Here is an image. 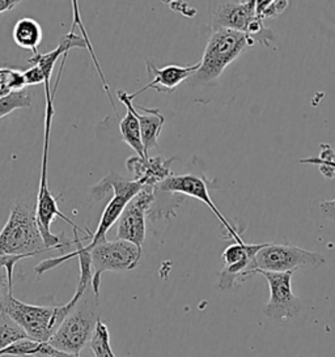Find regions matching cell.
Segmentation results:
<instances>
[{
    "mask_svg": "<svg viewBox=\"0 0 335 357\" xmlns=\"http://www.w3.org/2000/svg\"><path fill=\"white\" fill-rule=\"evenodd\" d=\"M68 53L63 55L58 77L55 80L54 88L50 89V82L45 83V98H46V109H45V130H43V147H42L41 176H40V188L37 195V206H36V219L38 228L41 231L42 238L47 248V250H62L73 245V241H62V236H57L52 231V221L57 218L68 222L73 228H77L70 218H67L58 207V198L52 195V190L49 188V148H50V137H52V118H54V100L58 91V86L62 79L63 70L67 62Z\"/></svg>",
    "mask_w": 335,
    "mask_h": 357,
    "instance_id": "6da1fadb",
    "label": "cell"
},
{
    "mask_svg": "<svg viewBox=\"0 0 335 357\" xmlns=\"http://www.w3.org/2000/svg\"><path fill=\"white\" fill-rule=\"evenodd\" d=\"M82 296L75 292L71 300L62 306H38L22 303L10 291H4L0 294V314L21 327L28 337L47 343Z\"/></svg>",
    "mask_w": 335,
    "mask_h": 357,
    "instance_id": "7a4b0ae2",
    "label": "cell"
},
{
    "mask_svg": "<svg viewBox=\"0 0 335 357\" xmlns=\"http://www.w3.org/2000/svg\"><path fill=\"white\" fill-rule=\"evenodd\" d=\"M98 322L100 294H94V288L89 287L47 343L58 351L80 356L84 348L89 346Z\"/></svg>",
    "mask_w": 335,
    "mask_h": 357,
    "instance_id": "3957f363",
    "label": "cell"
},
{
    "mask_svg": "<svg viewBox=\"0 0 335 357\" xmlns=\"http://www.w3.org/2000/svg\"><path fill=\"white\" fill-rule=\"evenodd\" d=\"M255 43L246 33L232 29H214L206 45L200 67L188 80L193 84H209L218 80L224 70Z\"/></svg>",
    "mask_w": 335,
    "mask_h": 357,
    "instance_id": "277c9868",
    "label": "cell"
},
{
    "mask_svg": "<svg viewBox=\"0 0 335 357\" xmlns=\"http://www.w3.org/2000/svg\"><path fill=\"white\" fill-rule=\"evenodd\" d=\"M47 252L36 219V208L17 203L10 208L8 220L0 231V255L24 258Z\"/></svg>",
    "mask_w": 335,
    "mask_h": 357,
    "instance_id": "5b68a950",
    "label": "cell"
},
{
    "mask_svg": "<svg viewBox=\"0 0 335 357\" xmlns=\"http://www.w3.org/2000/svg\"><path fill=\"white\" fill-rule=\"evenodd\" d=\"M87 250V249H85ZM92 264V288L100 294L101 275L106 271H130L140 262L142 248L125 240L105 241L88 250Z\"/></svg>",
    "mask_w": 335,
    "mask_h": 357,
    "instance_id": "8992f818",
    "label": "cell"
},
{
    "mask_svg": "<svg viewBox=\"0 0 335 357\" xmlns=\"http://www.w3.org/2000/svg\"><path fill=\"white\" fill-rule=\"evenodd\" d=\"M257 270L269 273H287L297 270H315L326 263L320 252L304 250L292 245L265 243L255 255Z\"/></svg>",
    "mask_w": 335,
    "mask_h": 357,
    "instance_id": "52a82bcc",
    "label": "cell"
},
{
    "mask_svg": "<svg viewBox=\"0 0 335 357\" xmlns=\"http://www.w3.org/2000/svg\"><path fill=\"white\" fill-rule=\"evenodd\" d=\"M211 185L212 183L204 177H198L194 174H182V176L172 174L164 182H161L157 186L156 190L163 191V192L179 194L184 197H190V198L200 200L202 203H204L209 207V210L212 211V213L216 216V219L221 222L223 229L227 231L230 240L234 242H244L239 228L236 225L230 224V221L223 216V213L216 207L214 200L211 199V197H209Z\"/></svg>",
    "mask_w": 335,
    "mask_h": 357,
    "instance_id": "ba28073f",
    "label": "cell"
},
{
    "mask_svg": "<svg viewBox=\"0 0 335 357\" xmlns=\"http://www.w3.org/2000/svg\"><path fill=\"white\" fill-rule=\"evenodd\" d=\"M156 188L144 186L133 199L126 204L119 219L117 237L119 240L133 242L142 248L146 241L147 219L156 199Z\"/></svg>",
    "mask_w": 335,
    "mask_h": 357,
    "instance_id": "9c48e42d",
    "label": "cell"
},
{
    "mask_svg": "<svg viewBox=\"0 0 335 357\" xmlns=\"http://www.w3.org/2000/svg\"><path fill=\"white\" fill-rule=\"evenodd\" d=\"M292 271L287 273H269L255 270L254 275H261L270 288V298L265 306L263 313L275 321H288L300 313L302 300L293 294Z\"/></svg>",
    "mask_w": 335,
    "mask_h": 357,
    "instance_id": "30bf717a",
    "label": "cell"
},
{
    "mask_svg": "<svg viewBox=\"0 0 335 357\" xmlns=\"http://www.w3.org/2000/svg\"><path fill=\"white\" fill-rule=\"evenodd\" d=\"M76 47L88 50V46L84 41L83 37L75 34V32H70L63 37L61 43L52 52L33 54L28 59V63L31 64V68L24 71L27 85L29 86V85L45 84L46 82H50L52 71L55 68L58 59H61L64 54L68 53L70 50Z\"/></svg>",
    "mask_w": 335,
    "mask_h": 357,
    "instance_id": "8fae6325",
    "label": "cell"
},
{
    "mask_svg": "<svg viewBox=\"0 0 335 357\" xmlns=\"http://www.w3.org/2000/svg\"><path fill=\"white\" fill-rule=\"evenodd\" d=\"M212 29H232L248 33L254 20L260 19L257 15V0L248 1H225L219 3L211 11Z\"/></svg>",
    "mask_w": 335,
    "mask_h": 357,
    "instance_id": "7c38bea8",
    "label": "cell"
},
{
    "mask_svg": "<svg viewBox=\"0 0 335 357\" xmlns=\"http://www.w3.org/2000/svg\"><path fill=\"white\" fill-rule=\"evenodd\" d=\"M147 74L151 77V82L139 89L135 93H131L130 97L134 100L136 96L146 92L148 89H155L157 92H164V93H172L178 85L188 80L193 75L195 74L200 67V62L186 67L181 66H165L163 68H157L155 64L151 61H147Z\"/></svg>",
    "mask_w": 335,
    "mask_h": 357,
    "instance_id": "4fadbf2b",
    "label": "cell"
},
{
    "mask_svg": "<svg viewBox=\"0 0 335 357\" xmlns=\"http://www.w3.org/2000/svg\"><path fill=\"white\" fill-rule=\"evenodd\" d=\"M174 160L176 158L156 156L144 158L136 155L126 160V168L133 174V179L142 181L147 186L157 188L169 176H172L170 165Z\"/></svg>",
    "mask_w": 335,
    "mask_h": 357,
    "instance_id": "5bb4252c",
    "label": "cell"
},
{
    "mask_svg": "<svg viewBox=\"0 0 335 357\" xmlns=\"http://www.w3.org/2000/svg\"><path fill=\"white\" fill-rule=\"evenodd\" d=\"M117 96L119 101L126 106L127 112L126 116L121 119L119 122V130H121V137L128 147L133 148L136 152L137 156L140 158H149L147 156L144 152V146L142 140V131H140V123L139 119L134 113V102L133 98L130 97V93L125 91H118Z\"/></svg>",
    "mask_w": 335,
    "mask_h": 357,
    "instance_id": "9a60e30c",
    "label": "cell"
},
{
    "mask_svg": "<svg viewBox=\"0 0 335 357\" xmlns=\"http://www.w3.org/2000/svg\"><path fill=\"white\" fill-rule=\"evenodd\" d=\"M134 113L139 119L142 140L147 156L151 149L157 148V140L164 126L165 118L158 109H148L140 105H134Z\"/></svg>",
    "mask_w": 335,
    "mask_h": 357,
    "instance_id": "2e32d148",
    "label": "cell"
},
{
    "mask_svg": "<svg viewBox=\"0 0 335 357\" xmlns=\"http://www.w3.org/2000/svg\"><path fill=\"white\" fill-rule=\"evenodd\" d=\"M12 36L15 43L21 49L29 50L33 54L38 53V46L43 37L40 22L31 17H21L15 24Z\"/></svg>",
    "mask_w": 335,
    "mask_h": 357,
    "instance_id": "e0dca14e",
    "label": "cell"
},
{
    "mask_svg": "<svg viewBox=\"0 0 335 357\" xmlns=\"http://www.w3.org/2000/svg\"><path fill=\"white\" fill-rule=\"evenodd\" d=\"M71 3H73V22L70 32H75V29H76V28H79L80 34H82L84 41L87 43V46H88V53H89L91 58H92V62H94V67H96V71H97L98 77H100V80H101V84H103V88H104L105 93L107 96V98L110 100L112 107L114 109V112H117V107H115V104L113 102V97H112V93H110V88H109V85H107L106 76H105L104 71H103L101 64L98 62L97 55L94 53V45H92V41H91V38H89V34H88L87 29H85V25H84L83 19H82V13H80V8H79V0H71Z\"/></svg>",
    "mask_w": 335,
    "mask_h": 357,
    "instance_id": "ac0fdd59",
    "label": "cell"
},
{
    "mask_svg": "<svg viewBox=\"0 0 335 357\" xmlns=\"http://www.w3.org/2000/svg\"><path fill=\"white\" fill-rule=\"evenodd\" d=\"M24 71L0 68V97L10 95L12 92H20L27 89Z\"/></svg>",
    "mask_w": 335,
    "mask_h": 357,
    "instance_id": "d6986e66",
    "label": "cell"
},
{
    "mask_svg": "<svg viewBox=\"0 0 335 357\" xmlns=\"http://www.w3.org/2000/svg\"><path fill=\"white\" fill-rule=\"evenodd\" d=\"M88 347H91L94 357H117L110 346L109 328L101 319L97 324L92 340Z\"/></svg>",
    "mask_w": 335,
    "mask_h": 357,
    "instance_id": "ffe728a7",
    "label": "cell"
},
{
    "mask_svg": "<svg viewBox=\"0 0 335 357\" xmlns=\"http://www.w3.org/2000/svg\"><path fill=\"white\" fill-rule=\"evenodd\" d=\"M31 96L27 92V89L0 97V119L10 116L15 110L31 107Z\"/></svg>",
    "mask_w": 335,
    "mask_h": 357,
    "instance_id": "44dd1931",
    "label": "cell"
},
{
    "mask_svg": "<svg viewBox=\"0 0 335 357\" xmlns=\"http://www.w3.org/2000/svg\"><path fill=\"white\" fill-rule=\"evenodd\" d=\"M25 337H28L25 331L19 326L15 325L13 322L6 321V322L0 324V352L3 349H6L7 347H10V344L22 340ZM0 356H3V355L0 354Z\"/></svg>",
    "mask_w": 335,
    "mask_h": 357,
    "instance_id": "7402d4cb",
    "label": "cell"
},
{
    "mask_svg": "<svg viewBox=\"0 0 335 357\" xmlns=\"http://www.w3.org/2000/svg\"><path fill=\"white\" fill-rule=\"evenodd\" d=\"M300 164H312V165H329L335 169V151L330 144H321L320 158H308L299 160Z\"/></svg>",
    "mask_w": 335,
    "mask_h": 357,
    "instance_id": "603a6c76",
    "label": "cell"
},
{
    "mask_svg": "<svg viewBox=\"0 0 335 357\" xmlns=\"http://www.w3.org/2000/svg\"><path fill=\"white\" fill-rule=\"evenodd\" d=\"M287 7H288V0H274L271 4L262 12L261 19L265 20L269 17H276L285 11Z\"/></svg>",
    "mask_w": 335,
    "mask_h": 357,
    "instance_id": "cb8c5ba5",
    "label": "cell"
},
{
    "mask_svg": "<svg viewBox=\"0 0 335 357\" xmlns=\"http://www.w3.org/2000/svg\"><path fill=\"white\" fill-rule=\"evenodd\" d=\"M31 357H80L77 356V355H73V354H67V352H62V351H58V349H55L54 347L50 346V348L47 349V351H45V352H40V354H37V355H34V356Z\"/></svg>",
    "mask_w": 335,
    "mask_h": 357,
    "instance_id": "d4e9b609",
    "label": "cell"
},
{
    "mask_svg": "<svg viewBox=\"0 0 335 357\" xmlns=\"http://www.w3.org/2000/svg\"><path fill=\"white\" fill-rule=\"evenodd\" d=\"M320 208L324 212L325 216L335 220V199L321 202L320 203Z\"/></svg>",
    "mask_w": 335,
    "mask_h": 357,
    "instance_id": "484cf974",
    "label": "cell"
},
{
    "mask_svg": "<svg viewBox=\"0 0 335 357\" xmlns=\"http://www.w3.org/2000/svg\"><path fill=\"white\" fill-rule=\"evenodd\" d=\"M4 291H10L13 294V287H10V279L6 268L0 266V294H3Z\"/></svg>",
    "mask_w": 335,
    "mask_h": 357,
    "instance_id": "4316f807",
    "label": "cell"
},
{
    "mask_svg": "<svg viewBox=\"0 0 335 357\" xmlns=\"http://www.w3.org/2000/svg\"><path fill=\"white\" fill-rule=\"evenodd\" d=\"M20 1L21 0H0V15L13 10V7H16Z\"/></svg>",
    "mask_w": 335,
    "mask_h": 357,
    "instance_id": "83f0119b",
    "label": "cell"
},
{
    "mask_svg": "<svg viewBox=\"0 0 335 357\" xmlns=\"http://www.w3.org/2000/svg\"><path fill=\"white\" fill-rule=\"evenodd\" d=\"M274 0H257V15L261 19L262 12L265 11Z\"/></svg>",
    "mask_w": 335,
    "mask_h": 357,
    "instance_id": "f1b7e54d",
    "label": "cell"
},
{
    "mask_svg": "<svg viewBox=\"0 0 335 357\" xmlns=\"http://www.w3.org/2000/svg\"><path fill=\"white\" fill-rule=\"evenodd\" d=\"M0 357H3V356H0Z\"/></svg>",
    "mask_w": 335,
    "mask_h": 357,
    "instance_id": "f546056e",
    "label": "cell"
}]
</instances>
